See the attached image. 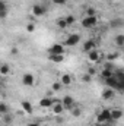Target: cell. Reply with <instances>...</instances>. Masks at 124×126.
Returning a JSON list of instances; mask_svg holds the SVG:
<instances>
[{
  "label": "cell",
  "mask_w": 124,
  "mask_h": 126,
  "mask_svg": "<svg viewBox=\"0 0 124 126\" xmlns=\"http://www.w3.org/2000/svg\"><path fill=\"white\" fill-rule=\"evenodd\" d=\"M80 41V35L79 34H70L67 38H66V41H64V47H74V46H77V43Z\"/></svg>",
  "instance_id": "6da1fadb"
},
{
  "label": "cell",
  "mask_w": 124,
  "mask_h": 126,
  "mask_svg": "<svg viewBox=\"0 0 124 126\" xmlns=\"http://www.w3.org/2000/svg\"><path fill=\"white\" fill-rule=\"evenodd\" d=\"M31 13H32V16L39 18V16H44V15L47 13V9H45V6H42V4H39V3H35L31 9Z\"/></svg>",
  "instance_id": "7a4b0ae2"
},
{
  "label": "cell",
  "mask_w": 124,
  "mask_h": 126,
  "mask_svg": "<svg viewBox=\"0 0 124 126\" xmlns=\"http://www.w3.org/2000/svg\"><path fill=\"white\" fill-rule=\"evenodd\" d=\"M22 84H24L25 87H28V88L34 87V85H35V75L31 73V72L24 73V75H22Z\"/></svg>",
  "instance_id": "3957f363"
},
{
  "label": "cell",
  "mask_w": 124,
  "mask_h": 126,
  "mask_svg": "<svg viewBox=\"0 0 124 126\" xmlns=\"http://www.w3.org/2000/svg\"><path fill=\"white\" fill-rule=\"evenodd\" d=\"M80 24H82L83 28H92V27H95L98 24V18L96 16H85Z\"/></svg>",
  "instance_id": "277c9868"
},
{
  "label": "cell",
  "mask_w": 124,
  "mask_h": 126,
  "mask_svg": "<svg viewBox=\"0 0 124 126\" xmlns=\"http://www.w3.org/2000/svg\"><path fill=\"white\" fill-rule=\"evenodd\" d=\"M111 119H110V110H102L101 113H98L96 116V123H110Z\"/></svg>",
  "instance_id": "5b68a950"
},
{
  "label": "cell",
  "mask_w": 124,
  "mask_h": 126,
  "mask_svg": "<svg viewBox=\"0 0 124 126\" xmlns=\"http://www.w3.org/2000/svg\"><path fill=\"white\" fill-rule=\"evenodd\" d=\"M66 53V47L63 44H53L48 48V54H64Z\"/></svg>",
  "instance_id": "8992f818"
},
{
  "label": "cell",
  "mask_w": 124,
  "mask_h": 126,
  "mask_svg": "<svg viewBox=\"0 0 124 126\" xmlns=\"http://www.w3.org/2000/svg\"><path fill=\"white\" fill-rule=\"evenodd\" d=\"M86 54H88V62L89 63H96V62L101 60V53H99L96 48H93V50H91V51H88Z\"/></svg>",
  "instance_id": "52a82bcc"
},
{
  "label": "cell",
  "mask_w": 124,
  "mask_h": 126,
  "mask_svg": "<svg viewBox=\"0 0 124 126\" xmlns=\"http://www.w3.org/2000/svg\"><path fill=\"white\" fill-rule=\"evenodd\" d=\"M62 104H63V107H64V110H70V109L74 107V100H73L72 95H66V97H63Z\"/></svg>",
  "instance_id": "ba28073f"
},
{
  "label": "cell",
  "mask_w": 124,
  "mask_h": 126,
  "mask_svg": "<svg viewBox=\"0 0 124 126\" xmlns=\"http://www.w3.org/2000/svg\"><path fill=\"white\" fill-rule=\"evenodd\" d=\"M51 111H53V114H56V116H59V114H62L63 111H64V107H63L62 101H56L54 100V103L51 104Z\"/></svg>",
  "instance_id": "9c48e42d"
},
{
  "label": "cell",
  "mask_w": 124,
  "mask_h": 126,
  "mask_svg": "<svg viewBox=\"0 0 124 126\" xmlns=\"http://www.w3.org/2000/svg\"><path fill=\"white\" fill-rule=\"evenodd\" d=\"M123 117V111L120 110V109H112V110H110V119H111V122H117V120H120Z\"/></svg>",
  "instance_id": "30bf717a"
},
{
  "label": "cell",
  "mask_w": 124,
  "mask_h": 126,
  "mask_svg": "<svg viewBox=\"0 0 124 126\" xmlns=\"http://www.w3.org/2000/svg\"><path fill=\"white\" fill-rule=\"evenodd\" d=\"M95 46H96L95 40H86V41L83 43V46H82V50H83L85 53H88V51H91V50L95 48Z\"/></svg>",
  "instance_id": "8fae6325"
},
{
  "label": "cell",
  "mask_w": 124,
  "mask_h": 126,
  "mask_svg": "<svg viewBox=\"0 0 124 126\" xmlns=\"http://www.w3.org/2000/svg\"><path fill=\"white\" fill-rule=\"evenodd\" d=\"M72 82H73V79H72V76H70L69 73L62 75V78H60V84H62L63 87H70Z\"/></svg>",
  "instance_id": "7c38bea8"
},
{
  "label": "cell",
  "mask_w": 124,
  "mask_h": 126,
  "mask_svg": "<svg viewBox=\"0 0 124 126\" xmlns=\"http://www.w3.org/2000/svg\"><path fill=\"white\" fill-rule=\"evenodd\" d=\"M9 75H10V66H9L7 63H1V64H0V76L6 78V76H9Z\"/></svg>",
  "instance_id": "4fadbf2b"
},
{
  "label": "cell",
  "mask_w": 124,
  "mask_h": 126,
  "mask_svg": "<svg viewBox=\"0 0 124 126\" xmlns=\"http://www.w3.org/2000/svg\"><path fill=\"white\" fill-rule=\"evenodd\" d=\"M53 103H54V100H53V98H50V97H45V98L39 100V106H41L42 109H50Z\"/></svg>",
  "instance_id": "5bb4252c"
},
{
  "label": "cell",
  "mask_w": 124,
  "mask_h": 126,
  "mask_svg": "<svg viewBox=\"0 0 124 126\" xmlns=\"http://www.w3.org/2000/svg\"><path fill=\"white\" fill-rule=\"evenodd\" d=\"M21 107H22V110H24L26 114H32V111H34V107H32V104L29 101H22V103H21Z\"/></svg>",
  "instance_id": "9a60e30c"
},
{
  "label": "cell",
  "mask_w": 124,
  "mask_h": 126,
  "mask_svg": "<svg viewBox=\"0 0 124 126\" xmlns=\"http://www.w3.org/2000/svg\"><path fill=\"white\" fill-rule=\"evenodd\" d=\"M115 97V91L112 90V88H107L104 93H102V98L104 100H112Z\"/></svg>",
  "instance_id": "2e32d148"
},
{
  "label": "cell",
  "mask_w": 124,
  "mask_h": 126,
  "mask_svg": "<svg viewBox=\"0 0 124 126\" xmlns=\"http://www.w3.org/2000/svg\"><path fill=\"white\" fill-rule=\"evenodd\" d=\"M48 59H50V62L62 63L64 60V54H48Z\"/></svg>",
  "instance_id": "e0dca14e"
},
{
  "label": "cell",
  "mask_w": 124,
  "mask_h": 126,
  "mask_svg": "<svg viewBox=\"0 0 124 126\" xmlns=\"http://www.w3.org/2000/svg\"><path fill=\"white\" fill-rule=\"evenodd\" d=\"M114 75V70H108V69H102L101 70V76L104 78V79H108V78H111Z\"/></svg>",
  "instance_id": "ac0fdd59"
},
{
  "label": "cell",
  "mask_w": 124,
  "mask_h": 126,
  "mask_svg": "<svg viewBox=\"0 0 124 126\" xmlns=\"http://www.w3.org/2000/svg\"><path fill=\"white\" fill-rule=\"evenodd\" d=\"M115 44H117V47H123L124 46V35L123 34H118L117 37H115Z\"/></svg>",
  "instance_id": "d6986e66"
},
{
  "label": "cell",
  "mask_w": 124,
  "mask_h": 126,
  "mask_svg": "<svg viewBox=\"0 0 124 126\" xmlns=\"http://www.w3.org/2000/svg\"><path fill=\"white\" fill-rule=\"evenodd\" d=\"M56 24H57V27H59V28H60V30H66V28H67V27H69V25H67V22H66V19H64V18H60V19H57V22H56Z\"/></svg>",
  "instance_id": "ffe728a7"
},
{
  "label": "cell",
  "mask_w": 124,
  "mask_h": 126,
  "mask_svg": "<svg viewBox=\"0 0 124 126\" xmlns=\"http://www.w3.org/2000/svg\"><path fill=\"white\" fill-rule=\"evenodd\" d=\"M9 113V106L6 103H0V114H6Z\"/></svg>",
  "instance_id": "44dd1931"
},
{
  "label": "cell",
  "mask_w": 124,
  "mask_h": 126,
  "mask_svg": "<svg viewBox=\"0 0 124 126\" xmlns=\"http://www.w3.org/2000/svg\"><path fill=\"white\" fill-rule=\"evenodd\" d=\"M51 88H53V91H56V93H57V91H60V90L63 88V85L60 84V81H57V82H53Z\"/></svg>",
  "instance_id": "7402d4cb"
},
{
  "label": "cell",
  "mask_w": 124,
  "mask_h": 126,
  "mask_svg": "<svg viewBox=\"0 0 124 126\" xmlns=\"http://www.w3.org/2000/svg\"><path fill=\"white\" fill-rule=\"evenodd\" d=\"M64 19H66L67 25H72V24H74V21H76L73 15H67V16H64Z\"/></svg>",
  "instance_id": "603a6c76"
},
{
  "label": "cell",
  "mask_w": 124,
  "mask_h": 126,
  "mask_svg": "<svg viewBox=\"0 0 124 126\" xmlns=\"http://www.w3.org/2000/svg\"><path fill=\"white\" fill-rule=\"evenodd\" d=\"M117 57H118L117 53H110V54H107V62H112V60H115Z\"/></svg>",
  "instance_id": "cb8c5ba5"
},
{
  "label": "cell",
  "mask_w": 124,
  "mask_h": 126,
  "mask_svg": "<svg viewBox=\"0 0 124 126\" xmlns=\"http://www.w3.org/2000/svg\"><path fill=\"white\" fill-rule=\"evenodd\" d=\"M85 16H96L95 9H93V7H88V9H86V15H85Z\"/></svg>",
  "instance_id": "d4e9b609"
},
{
  "label": "cell",
  "mask_w": 124,
  "mask_h": 126,
  "mask_svg": "<svg viewBox=\"0 0 124 126\" xmlns=\"http://www.w3.org/2000/svg\"><path fill=\"white\" fill-rule=\"evenodd\" d=\"M67 1L69 0H53V4H56V6H64Z\"/></svg>",
  "instance_id": "484cf974"
},
{
  "label": "cell",
  "mask_w": 124,
  "mask_h": 126,
  "mask_svg": "<svg viewBox=\"0 0 124 126\" xmlns=\"http://www.w3.org/2000/svg\"><path fill=\"white\" fill-rule=\"evenodd\" d=\"M26 31H28V32H34V31H35V24H34V22L26 24Z\"/></svg>",
  "instance_id": "4316f807"
},
{
  "label": "cell",
  "mask_w": 124,
  "mask_h": 126,
  "mask_svg": "<svg viewBox=\"0 0 124 126\" xmlns=\"http://www.w3.org/2000/svg\"><path fill=\"white\" fill-rule=\"evenodd\" d=\"M72 114H73L74 117H77V116H80V114H82V110H80L79 107H76V109H73V110H72Z\"/></svg>",
  "instance_id": "83f0119b"
},
{
  "label": "cell",
  "mask_w": 124,
  "mask_h": 126,
  "mask_svg": "<svg viewBox=\"0 0 124 126\" xmlns=\"http://www.w3.org/2000/svg\"><path fill=\"white\" fill-rule=\"evenodd\" d=\"M104 69H108V70H114V64L111 62H105L104 64Z\"/></svg>",
  "instance_id": "f1b7e54d"
},
{
  "label": "cell",
  "mask_w": 124,
  "mask_h": 126,
  "mask_svg": "<svg viewBox=\"0 0 124 126\" xmlns=\"http://www.w3.org/2000/svg\"><path fill=\"white\" fill-rule=\"evenodd\" d=\"M4 122H6V123H10V122H12V116H7V113H6V116H4Z\"/></svg>",
  "instance_id": "f546056e"
},
{
  "label": "cell",
  "mask_w": 124,
  "mask_h": 126,
  "mask_svg": "<svg viewBox=\"0 0 124 126\" xmlns=\"http://www.w3.org/2000/svg\"><path fill=\"white\" fill-rule=\"evenodd\" d=\"M18 53H19V51H18V48H16V47H13V48H12V51H10V54H13V56H16Z\"/></svg>",
  "instance_id": "4dcf8cb0"
},
{
  "label": "cell",
  "mask_w": 124,
  "mask_h": 126,
  "mask_svg": "<svg viewBox=\"0 0 124 126\" xmlns=\"http://www.w3.org/2000/svg\"><path fill=\"white\" fill-rule=\"evenodd\" d=\"M83 81H85V82H89V81H91V76H89L88 73H86V75H83Z\"/></svg>",
  "instance_id": "1f68e13d"
},
{
  "label": "cell",
  "mask_w": 124,
  "mask_h": 126,
  "mask_svg": "<svg viewBox=\"0 0 124 126\" xmlns=\"http://www.w3.org/2000/svg\"><path fill=\"white\" fill-rule=\"evenodd\" d=\"M28 126H39V123H37V122H31Z\"/></svg>",
  "instance_id": "d6a6232c"
},
{
  "label": "cell",
  "mask_w": 124,
  "mask_h": 126,
  "mask_svg": "<svg viewBox=\"0 0 124 126\" xmlns=\"http://www.w3.org/2000/svg\"><path fill=\"white\" fill-rule=\"evenodd\" d=\"M98 126H110V123H98Z\"/></svg>",
  "instance_id": "836d02e7"
}]
</instances>
